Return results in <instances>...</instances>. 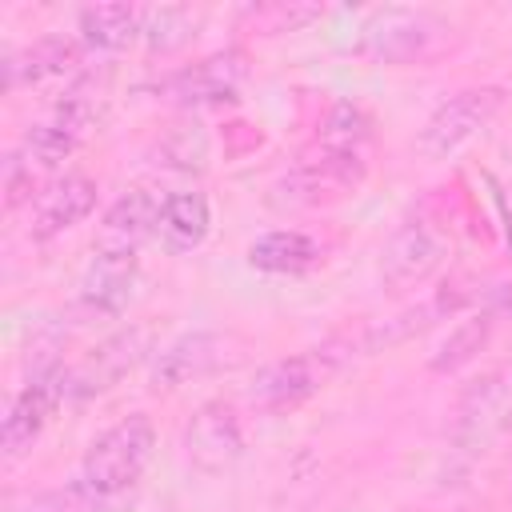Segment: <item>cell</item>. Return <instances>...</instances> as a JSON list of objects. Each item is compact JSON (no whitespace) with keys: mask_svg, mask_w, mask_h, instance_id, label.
Wrapping results in <instances>:
<instances>
[{"mask_svg":"<svg viewBox=\"0 0 512 512\" xmlns=\"http://www.w3.org/2000/svg\"><path fill=\"white\" fill-rule=\"evenodd\" d=\"M320 256H324L320 240L300 228H272L248 244V264L260 272H272V276H300V272L316 268Z\"/></svg>","mask_w":512,"mask_h":512,"instance_id":"18","label":"cell"},{"mask_svg":"<svg viewBox=\"0 0 512 512\" xmlns=\"http://www.w3.org/2000/svg\"><path fill=\"white\" fill-rule=\"evenodd\" d=\"M508 428H512V372L496 368L464 388L452 420V444L476 456L492 440H500Z\"/></svg>","mask_w":512,"mask_h":512,"instance_id":"4","label":"cell"},{"mask_svg":"<svg viewBox=\"0 0 512 512\" xmlns=\"http://www.w3.org/2000/svg\"><path fill=\"white\" fill-rule=\"evenodd\" d=\"M444 32L452 28L424 8H380L364 24L360 52L384 64H412V60H424L444 40Z\"/></svg>","mask_w":512,"mask_h":512,"instance_id":"5","label":"cell"},{"mask_svg":"<svg viewBox=\"0 0 512 512\" xmlns=\"http://www.w3.org/2000/svg\"><path fill=\"white\" fill-rule=\"evenodd\" d=\"M164 196L168 192H156V188H128V192H120L108 204L104 220H100L96 248L100 252H140V244L148 236H156V228H160Z\"/></svg>","mask_w":512,"mask_h":512,"instance_id":"13","label":"cell"},{"mask_svg":"<svg viewBox=\"0 0 512 512\" xmlns=\"http://www.w3.org/2000/svg\"><path fill=\"white\" fill-rule=\"evenodd\" d=\"M200 24V12L184 8V4H160V8H144V20H140V40L152 48V52H172L180 44L192 40Z\"/></svg>","mask_w":512,"mask_h":512,"instance_id":"21","label":"cell"},{"mask_svg":"<svg viewBox=\"0 0 512 512\" xmlns=\"http://www.w3.org/2000/svg\"><path fill=\"white\" fill-rule=\"evenodd\" d=\"M352 344H320V348H304L296 356H284V360H272L256 372L252 388H248V400L260 408V412H288V408H300L304 400H312L348 360Z\"/></svg>","mask_w":512,"mask_h":512,"instance_id":"2","label":"cell"},{"mask_svg":"<svg viewBox=\"0 0 512 512\" xmlns=\"http://www.w3.org/2000/svg\"><path fill=\"white\" fill-rule=\"evenodd\" d=\"M492 328H496V316L488 308H480V312L464 316L460 324H452L448 336L440 340V348L432 352V372H456V368H464L488 344Z\"/></svg>","mask_w":512,"mask_h":512,"instance_id":"20","label":"cell"},{"mask_svg":"<svg viewBox=\"0 0 512 512\" xmlns=\"http://www.w3.org/2000/svg\"><path fill=\"white\" fill-rule=\"evenodd\" d=\"M140 20H144V8H136V4H92V8H80V16H76L80 44L96 48V52H120L132 40H140Z\"/></svg>","mask_w":512,"mask_h":512,"instance_id":"19","label":"cell"},{"mask_svg":"<svg viewBox=\"0 0 512 512\" xmlns=\"http://www.w3.org/2000/svg\"><path fill=\"white\" fill-rule=\"evenodd\" d=\"M80 64V40L72 36H40L32 44H24L20 52H12L4 60V88L16 92L24 84H44L56 80L64 72H72Z\"/></svg>","mask_w":512,"mask_h":512,"instance_id":"16","label":"cell"},{"mask_svg":"<svg viewBox=\"0 0 512 512\" xmlns=\"http://www.w3.org/2000/svg\"><path fill=\"white\" fill-rule=\"evenodd\" d=\"M76 144H80V140H76L68 128H60L56 120H40V124H32V128L24 132L16 156H20L32 172H44V168L64 164V160L76 152Z\"/></svg>","mask_w":512,"mask_h":512,"instance_id":"22","label":"cell"},{"mask_svg":"<svg viewBox=\"0 0 512 512\" xmlns=\"http://www.w3.org/2000/svg\"><path fill=\"white\" fill-rule=\"evenodd\" d=\"M252 32H296L300 24L316 20L320 8L316 4H256V8H244L240 12Z\"/></svg>","mask_w":512,"mask_h":512,"instance_id":"25","label":"cell"},{"mask_svg":"<svg viewBox=\"0 0 512 512\" xmlns=\"http://www.w3.org/2000/svg\"><path fill=\"white\" fill-rule=\"evenodd\" d=\"M184 452H188V464L204 476L228 472L244 456V420H240L236 404H228V400L200 404L184 428Z\"/></svg>","mask_w":512,"mask_h":512,"instance_id":"8","label":"cell"},{"mask_svg":"<svg viewBox=\"0 0 512 512\" xmlns=\"http://www.w3.org/2000/svg\"><path fill=\"white\" fill-rule=\"evenodd\" d=\"M212 232V204L204 192L196 188H184V192H168L164 196V208H160V228H156V240L168 248V252H192L208 240Z\"/></svg>","mask_w":512,"mask_h":512,"instance_id":"17","label":"cell"},{"mask_svg":"<svg viewBox=\"0 0 512 512\" xmlns=\"http://www.w3.org/2000/svg\"><path fill=\"white\" fill-rule=\"evenodd\" d=\"M152 452H156V424L144 412H132V416L116 420L112 428H104L84 448L76 484L88 488L92 496L116 504L144 476V468L152 464Z\"/></svg>","mask_w":512,"mask_h":512,"instance_id":"1","label":"cell"},{"mask_svg":"<svg viewBox=\"0 0 512 512\" xmlns=\"http://www.w3.org/2000/svg\"><path fill=\"white\" fill-rule=\"evenodd\" d=\"M60 400H68V392H64V368L32 372V380L8 400V412H4V424H0V448H4L8 460L24 456L40 440V432L56 416Z\"/></svg>","mask_w":512,"mask_h":512,"instance_id":"10","label":"cell"},{"mask_svg":"<svg viewBox=\"0 0 512 512\" xmlns=\"http://www.w3.org/2000/svg\"><path fill=\"white\" fill-rule=\"evenodd\" d=\"M504 104V88L496 84H472V88H460L452 92L448 100H440L432 108V116L424 120L420 136H416V148L428 156V160H448L456 156L468 140H476L492 116L500 112Z\"/></svg>","mask_w":512,"mask_h":512,"instance_id":"3","label":"cell"},{"mask_svg":"<svg viewBox=\"0 0 512 512\" xmlns=\"http://www.w3.org/2000/svg\"><path fill=\"white\" fill-rule=\"evenodd\" d=\"M160 164L180 172H204L208 164V136L200 124H180L160 140Z\"/></svg>","mask_w":512,"mask_h":512,"instance_id":"24","label":"cell"},{"mask_svg":"<svg viewBox=\"0 0 512 512\" xmlns=\"http://www.w3.org/2000/svg\"><path fill=\"white\" fill-rule=\"evenodd\" d=\"M368 136H372V116H368L360 104L340 100V104L328 108L316 144H320V148H332V152H360Z\"/></svg>","mask_w":512,"mask_h":512,"instance_id":"23","label":"cell"},{"mask_svg":"<svg viewBox=\"0 0 512 512\" xmlns=\"http://www.w3.org/2000/svg\"><path fill=\"white\" fill-rule=\"evenodd\" d=\"M484 180H488V188H492V204H496V212H500V232H504V248L512 252V188H508L504 180H496L492 172H488Z\"/></svg>","mask_w":512,"mask_h":512,"instance_id":"26","label":"cell"},{"mask_svg":"<svg viewBox=\"0 0 512 512\" xmlns=\"http://www.w3.org/2000/svg\"><path fill=\"white\" fill-rule=\"evenodd\" d=\"M248 80V56L240 48H224L212 52L180 72H172L164 80V96L184 104V108H200V104H224L240 92V84Z\"/></svg>","mask_w":512,"mask_h":512,"instance_id":"11","label":"cell"},{"mask_svg":"<svg viewBox=\"0 0 512 512\" xmlns=\"http://www.w3.org/2000/svg\"><path fill=\"white\" fill-rule=\"evenodd\" d=\"M140 280V260L136 252H100L84 268L80 280V308L92 316H120L136 292Z\"/></svg>","mask_w":512,"mask_h":512,"instance_id":"15","label":"cell"},{"mask_svg":"<svg viewBox=\"0 0 512 512\" xmlns=\"http://www.w3.org/2000/svg\"><path fill=\"white\" fill-rule=\"evenodd\" d=\"M444 256H448L444 232L432 220L412 216L388 236L384 256H380V276H384L388 292H412L440 272Z\"/></svg>","mask_w":512,"mask_h":512,"instance_id":"6","label":"cell"},{"mask_svg":"<svg viewBox=\"0 0 512 512\" xmlns=\"http://www.w3.org/2000/svg\"><path fill=\"white\" fill-rule=\"evenodd\" d=\"M148 328L132 324L120 328L112 336H104L92 352H84V360H76L72 368H64V392L68 400H92L108 388H116L144 356H148Z\"/></svg>","mask_w":512,"mask_h":512,"instance_id":"7","label":"cell"},{"mask_svg":"<svg viewBox=\"0 0 512 512\" xmlns=\"http://www.w3.org/2000/svg\"><path fill=\"white\" fill-rule=\"evenodd\" d=\"M364 180V156L360 152H332L320 148L300 156L296 168L276 184V204H320L328 196H344Z\"/></svg>","mask_w":512,"mask_h":512,"instance_id":"9","label":"cell"},{"mask_svg":"<svg viewBox=\"0 0 512 512\" xmlns=\"http://www.w3.org/2000/svg\"><path fill=\"white\" fill-rule=\"evenodd\" d=\"M228 360H232L228 336H220V332H184V336H176L172 344H164L156 352L152 384L156 388H184L192 380L212 376Z\"/></svg>","mask_w":512,"mask_h":512,"instance_id":"14","label":"cell"},{"mask_svg":"<svg viewBox=\"0 0 512 512\" xmlns=\"http://www.w3.org/2000/svg\"><path fill=\"white\" fill-rule=\"evenodd\" d=\"M96 180L84 172H68L60 180H52L48 188L36 192L32 200V216H28V236L32 240H52L68 228H76L80 220L92 216L96 208Z\"/></svg>","mask_w":512,"mask_h":512,"instance_id":"12","label":"cell"}]
</instances>
